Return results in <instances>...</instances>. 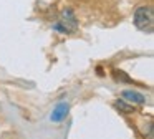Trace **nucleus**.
Instances as JSON below:
<instances>
[{"mask_svg": "<svg viewBox=\"0 0 154 139\" xmlns=\"http://www.w3.org/2000/svg\"><path fill=\"white\" fill-rule=\"evenodd\" d=\"M76 26H78V20H76V15L73 13V10L65 8L63 12H61V20L53 25V30L68 35V33H73L75 30H76Z\"/></svg>", "mask_w": 154, "mask_h": 139, "instance_id": "obj_1", "label": "nucleus"}, {"mask_svg": "<svg viewBox=\"0 0 154 139\" xmlns=\"http://www.w3.org/2000/svg\"><path fill=\"white\" fill-rule=\"evenodd\" d=\"M134 25L137 26L139 30H147L151 32V26H152V10L151 7H137L134 10Z\"/></svg>", "mask_w": 154, "mask_h": 139, "instance_id": "obj_2", "label": "nucleus"}, {"mask_svg": "<svg viewBox=\"0 0 154 139\" xmlns=\"http://www.w3.org/2000/svg\"><path fill=\"white\" fill-rule=\"evenodd\" d=\"M68 113H70V104L68 103H60V104H57L53 108V111L50 114V119L53 122H61L63 119H66Z\"/></svg>", "mask_w": 154, "mask_h": 139, "instance_id": "obj_3", "label": "nucleus"}, {"mask_svg": "<svg viewBox=\"0 0 154 139\" xmlns=\"http://www.w3.org/2000/svg\"><path fill=\"white\" fill-rule=\"evenodd\" d=\"M121 94H123V99H126L128 103H131V104H144V103H146V98L137 91L126 89V91H123Z\"/></svg>", "mask_w": 154, "mask_h": 139, "instance_id": "obj_4", "label": "nucleus"}, {"mask_svg": "<svg viewBox=\"0 0 154 139\" xmlns=\"http://www.w3.org/2000/svg\"><path fill=\"white\" fill-rule=\"evenodd\" d=\"M114 108H116L118 111H121V113H126V114H131V113L136 111V108H134V106H131L129 103L123 101V99H118V101H114Z\"/></svg>", "mask_w": 154, "mask_h": 139, "instance_id": "obj_5", "label": "nucleus"}, {"mask_svg": "<svg viewBox=\"0 0 154 139\" xmlns=\"http://www.w3.org/2000/svg\"><path fill=\"white\" fill-rule=\"evenodd\" d=\"M113 78L116 79V81H124V83H133V79L129 78V76L126 75L124 71H121V70H113Z\"/></svg>", "mask_w": 154, "mask_h": 139, "instance_id": "obj_6", "label": "nucleus"}]
</instances>
